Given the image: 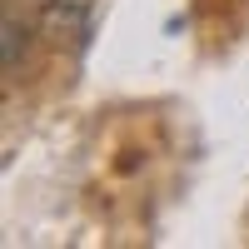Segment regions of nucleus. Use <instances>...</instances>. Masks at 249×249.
<instances>
[{
	"instance_id": "f257e3e1",
	"label": "nucleus",
	"mask_w": 249,
	"mask_h": 249,
	"mask_svg": "<svg viewBox=\"0 0 249 249\" xmlns=\"http://www.w3.org/2000/svg\"><path fill=\"white\" fill-rule=\"evenodd\" d=\"M90 10L95 0H45V30L55 40H80L90 30Z\"/></svg>"
},
{
	"instance_id": "f03ea898",
	"label": "nucleus",
	"mask_w": 249,
	"mask_h": 249,
	"mask_svg": "<svg viewBox=\"0 0 249 249\" xmlns=\"http://www.w3.org/2000/svg\"><path fill=\"white\" fill-rule=\"evenodd\" d=\"M0 35H5V55H0V60H5V70H20V50L30 45V30L5 10V25H0Z\"/></svg>"
}]
</instances>
